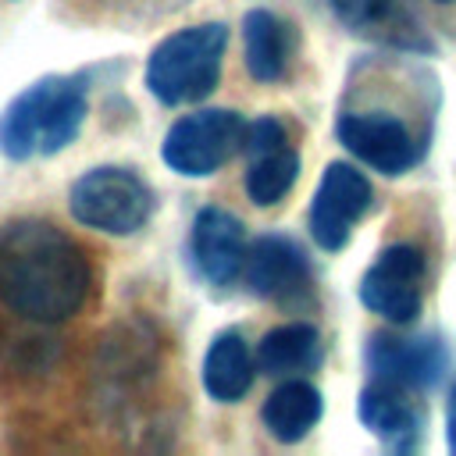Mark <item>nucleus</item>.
Listing matches in <instances>:
<instances>
[{
	"label": "nucleus",
	"mask_w": 456,
	"mask_h": 456,
	"mask_svg": "<svg viewBox=\"0 0 456 456\" xmlns=\"http://www.w3.org/2000/svg\"><path fill=\"white\" fill-rule=\"evenodd\" d=\"M356 413H360V424H363L370 435H378L388 449L406 452V449L417 445L420 413H417V406L410 403L406 385L374 378L370 385H363V392H360V399H356Z\"/></svg>",
	"instance_id": "obj_12"
},
{
	"label": "nucleus",
	"mask_w": 456,
	"mask_h": 456,
	"mask_svg": "<svg viewBox=\"0 0 456 456\" xmlns=\"http://www.w3.org/2000/svg\"><path fill=\"white\" fill-rule=\"evenodd\" d=\"M246 121L228 107H203L178 118L160 146V157L182 178H207L221 171L235 153H242Z\"/></svg>",
	"instance_id": "obj_5"
},
{
	"label": "nucleus",
	"mask_w": 456,
	"mask_h": 456,
	"mask_svg": "<svg viewBox=\"0 0 456 456\" xmlns=\"http://www.w3.org/2000/svg\"><path fill=\"white\" fill-rule=\"evenodd\" d=\"M256 374V356L249 353L246 338L228 328L221 335H214V342L207 346L203 356V388L214 403H239Z\"/></svg>",
	"instance_id": "obj_14"
},
{
	"label": "nucleus",
	"mask_w": 456,
	"mask_h": 456,
	"mask_svg": "<svg viewBox=\"0 0 456 456\" xmlns=\"http://www.w3.org/2000/svg\"><path fill=\"white\" fill-rule=\"evenodd\" d=\"M228 25L203 21L164 36L146 57V89L164 107L200 103L221 82Z\"/></svg>",
	"instance_id": "obj_3"
},
{
	"label": "nucleus",
	"mask_w": 456,
	"mask_h": 456,
	"mask_svg": "<svg viewBox=\"0 0 456 456\" xmlns=\"http://www.w3.org/2000/svg\"><path fill=\"white\" fill-rule=\"evenodd\" d=\"M420 289H424V253L410 242H395L378 253V260L360 278V303L392 321L410 324L420 314Z\"/></svg>",
	"instance_id": "obj_6"
},
{
	"label": "nucleus",
	"mask_w": 456,
	"mask_h": 456,
	"mask_svg": "<svg viewBox=\"0 0 456 456\" xmlns=\"http://www.w3.org/2000/svg\"><path fill=\"white\" fill-rule=\"evenodd\" d=\"M278 146H289V132L278 118L264 114L256 121H246V135H242V153L246 157H256V153H267V150H278Z\"/></svg>",
	"instance_id": "obj_18"
},
{
	"label": "nucleus",
	"mask_w": 456,
	"mask_h": 456,
	"mask_svg": "<svg viewBox=\"0 0 456 456\" xmlns=\"http://www.w3.org/2000/svg\"><path fill=\"white\" fill-rule=\"evenodd\" d=\"M338 142L381 175H403L417 160L410 128L392 114H342L335 125Z\"/></svg>",
	"instance_id": "obj_10"
},
{
	"label": "nucleus",
	"mask_w": 456,
	"mask_h": 456,
	"mask_svg": "<svg viewBox=\"0 0 456 456\" xmlns=\"http://www.w3.org/2000/svg\"><path fill=\"white\" fill-rule=\"evenodd\" d=\"M242 57H246V71L256 82H278L289 71V57H292V32L289 25L267 11V7H253L242 18Z\"/></svg>",
	"instance_id": "obj_13"
},
{
	"label": "nucleus",
	"mask_w": 456,
	"mask_h": 456,
	"mask_svg": "<svg viewBox=\"0 0 456 456\" xmlns=\"http://www.w3.org/2000/svg\"><path fill=\"white\" fill-rule=\"evenodd\" d=\"M256 370L271 378H289L299 370H314L321 363V335L306 321L278 324L256 342Z\"/></svg>",
	"instance_id": "obj_16"
},
{
	"label": "nucleus",
	"mask_w": 456,
	"mask_h": 456,
	"mask_svg": "<svg viewBox=\"0 0 456 456\" xmlns=\"http://www.w3.org/2000/svg\"><path fill=\"white\" fill-rule=\"evenodd\" d=\"M89 118V86L82 75H43L0 110V153L36 160L68 150Z\"/></svg>",
	"instance_id": "obj_2"
},
{
	"label": "nucleus",
	"mask_w": 456,
	"mask_h": 456,
	"mask_svg": "<svg viewBox=\"0 0 456 456\" xmlns=\"http://www.w3.org/2000/svg\"><path fill=\"white\" fill-rule=\"evenodd\" d=\"M445 438H449V449L456 452V385L449 388V399H445Z\"/></svg>",
	"instance_id": "obj_20"
},
{
	"label": "nucleus",
	"mask_w": 456,
	"mask_h": 456,
	"mask_svg": "<svg viewBox=\"0 0 456 456\" xmlns=\"http://www.w3.org/2000/svg\"><path fill=\"white\" fill-rule=\"evenodd\" d=\"M321 413H324L321 392H317L310 381H303V378H289V381H281V385L264 399L260 420H264V428H267V435H271L274 442L292 445V442L306 438V435L317 428Z\"/></svg>",
	"instance_id": "obj_15"
},
{
	"label": "nucleus",
	"mask_w": 456,
	"mask_h": 456,
	"mask_svg": "<svg viewBox=\"0 0 456 456\" xmlns=\"http://www.w3.org/2000/svg\"><path fill=\"white\" fill-rule=\"evenodd\" d=\"M374 192L363 171H356L346 160H331L317 182L314 203H310V235L321 249L335 253L349 242L353 224L367 214Z\"/></svg>",
	"instance_id": "obj_7"
},
{
	"label": "nucleus",
	"mask_w": 456,
	"mask_h": 456,
	"mask_svg": "<svg viewBox=\"0 0 456 456\" xmlns=\"http://www.w3.org/2000/svg\"><path fill=\"white\" fill-rule=\"evenodd\" d=\"M93 289L86 249L53 221L14 217L0 224V303L43 324L82 310Z\"/></svg>",
	"instance_id": "obj_1"
},
{
	"label": "nucleus",
	"mask_w": 456,
	"mask_h": 456,
	"mask_svg": "<svg viewBox=\"0 0 456 456\" xmlns=\"http://www.w3.org/2000/svg\"><path fill=\"white\" fill-rule=\"evenodd\" d=\"M296 178H299V153L292 146H278V150L249 157L242 185L256 207H274L278 200H285V192L296 185Z\"/></svg>",
	"instance_id": "obj_17"
},
{
	"label": "nucleus",
	"mask_w": 456,
	"mask_h": 456,
	"mask_svg": "<svg viewBox=\"0 0 456 456\" xmlns=\"http://www.w3.org/2000/svg\"><path fill=\"white\" fill-rule=\"evenodd\" d=\"M328 4H331L335 18L349 28H374L385 21V14L392 7L388 0H328Z\"/></svg>",
	"instance_id": "obj_19"
},
{
	"label": "nucleus",
	"mask_w": 456,
	"mask_h": 456,
	"mask_svg": "<svg viewBox=\"0 0 456 456\" xmlns=\"http://www.w3.org/2000/svg\"><path fill=\"white\" fill-rule=\"evenodd\" d=\"M242 278L253 296L271 303H296L314 285V267L303 253V246L289 235H260L249 253Z\"/></svg>",
	"instance_id": "obj_9"
},
{
	"label": "nucleus",
	"mask_w": 456,
	"mask_h": 456,
	"mask_svg": "<svg viewBox=\"0 0 456 456\" xmlns=\"http://www.w3.org/2000/svg\"><path fill=\"white\" fill-rule=\"evenodd\" d=\"M68 210L78 224L103 235H135L157 210L153 185L121 164H100L82 171L68 189Z\"/></svg>",
	"instance_id": "obj_4"
},
{
	"label": "nucleus",
	"mask_w": 456,
	"mask_h": 456,
	"mask_svg": "<svg viewBox=\"0 0 456 456\" xmlns=\"http://www.w3.org/2000/svg\"><path fill=\"white\" fill-rule=\"evenodd\" d=\"M367 367L374 378H385L406 388H428L445 374L449 353L435 335H420V338L374 335L367 346Z\"/></svg>",
	"instance_id": "obj_11"
},
{
	"label": "nucleus",
	"mask_w": 456,
	"mask_h": 456,
	"mask_svg": "<svg viewBox=\"0 0 456 456\" xmlns=\"http://www.w3.org/2000/svg\"><path fill=\"white\" fill-rule=\"evenodd\" d=\"M246 228L242 221L224 207H203L189 232V260L203 281L214 289L235 285V278L246 267Z\"/></svg>",
	"instance_id": "obj_8"
}]
</instances>
